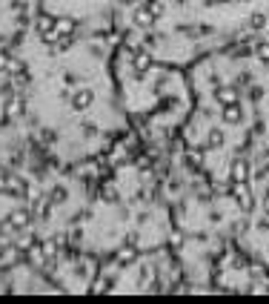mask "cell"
Masks as SVG:
<instances>
[{
	"mask_svg": "<svg viewBox=\"0 0 269 304\" xmlns=\"http://www.w3.org/2000/svg\"><path fill=\"white\" fill-rule=\"evenodd\" d=\"M218 101L223 106H232V104H238V95H235V89H218Z\"/></svg>",
	"mask_w": 269,
	"mask_h": 304,
	"instance_id": "3",
	"label": "cell"
},
{
	"mask_svg": "<svg viewBox=\"0 0 269 304\" xmlns=\"http://www.w3.org/2000/svg\"><path fill=\"white\" fill-rule=\"evenodd\" d=\"M149 66H152V58H149L146 52H141V55H138V60H135V72H138V75H143Z\"/></svg>",
	"mask_w": 269,
	"mask_h": 304,
	"instance_id": "4",
	"label": "cell"
},
{
	"mask_svg": "<svg viewBox=\"0 0 269 304\" xmlns=\"http://www.w3.org/2000/svg\"><path fill=\"white\" fill-rule=\"evenodd\" d=\"M221 141H223V135H221V132H212V138H209V144H212V147H218Z\"/></svg>",
	"mask_w": 269,
	"mask_h": 304,
	"instance_id": "13",
	"label": "cell"
},
{
	"mask_svg": "<svg viewBox=\"0 0 269 304\" xmlns=\"http://www.w3.org/2000/svg\"><path fill=\"white\" fill-rule=\"evenodd\" d=\"M3 66H6V58H3V55H0V69H3Z\"/></svg>",
	"mask_w": 269,
	"mask_h": 304,
	"instance_id": "14",
	"label": "cell"
},
{
	"mask_svg": "<svg viewBox=\"0 0 269 304\" xmlns=\"http://www.w3.org/2000/svg\"><path fill=\"white\" fill-rule=\"evenodd\" d=\"M258 58H261V60H269V40L258 46Z\"/></svg>",
	"mask_w": 269,
	"mask_h": 304,
	"instance_id": "12",
	"label": "cell"
},
{
	"mask_svg": "<svg viewBox=\"0 0 269 304\" xmlns=\"http://www.w3.org/2000/svg\"><path fill=\"white\" fill-rule=\"evenodd\" d=\"M267 210H269V201H267Z\"/></svg>",
	"mask_w": 269,
	"mask_h": 304,
	"instance_id": "15",
	"label": "cell"
},
{
	"mask_svg": "<svg viewBox=\"0 0 269 304\" xmlns=\"http://www.w3.org/2000/svg\"><path fill=\"white\" fill-rule=\"evenodd\" d=\"M246 178H249V166H246V161H235L232 164V181L235 184H244Z\"/></svg>",
	"mask_w": 269,
	"mask_h": 304,
	"instance_id": "2",
	"label": "cell"
},
{
	"mask_svg": "<svg viewBox=\"0 0 269 304\" xmlns=\"http://www.w3.org/2000/svg\"><path fill=\"white\" fill-rule=\"evenodd\" d=\"M155 20H158V17H155V14L149 12V9H146V6L135 12V23H138V26H143V29H149V26H155Z\"/></svg>",
	"mask_w": 269,
	"mask_h": 304,
	"instance_id": "1",
	"label": "cell"
},
{
	"mask_svg": "<svg viewBox=\"0 0 269 304\" xmlns=\"http://www.w3.org/2000/svg\"><path fill=\"white\" fill-rule=\"evenodd\" d=\"M264 26H267V17H264L261 12H255L252 17H249V29H252V32H258V29H264Z\"/></svg>",
	"mask_w": 269,
	"mask_h": 304,
	"instance_id": "8",
	"label": "cell"
},
{
	"mask_svg": "<svg viewBox=\"0 0 269 304\" xmlns=\"http://www.w3.org/2000/svg\"><path fill=\"white\" fill-rule=\"evenodd\" d=\"M89 104H92V92H86V89H83V92L75 95V109H86Z\"/></svg>",
	"mask_w": 269,
	"mask_h": 304,
	"instance_id": "6",
	"label": "cell"
},
{
	"mask_svg": "<svg viewBox=\"0 0 269 304\" xmlns=\"http://www.w3.org/2000/svg\"><path fill=\"white\" fill-rule=\"evenodd\" d=\"M146 9H149L155 17H161V14H164V3H161V0H149V3H146Z\"/></svg>",
	"mask_w": 269,
	"mask_h": 304,
	"instance_id": "10",
	"label": "cell"
},
{
	"mask_svg": "<svg viewBox=\"0 0 269 304\" xmlns=\"http://www.w3.org/2000/svg\"><path fill=\"white\" fill-rule=\"evenodd\" d=\"M72 29H75V20H69V17H63V20L55 23V32H58V35H69Z\"/></svg>",
	"mask_w": 269,
	"mask_h": 304,
	"instance_id": "7",
	"label": "cell"
},
{
	"mask_svg": "<svg viewBox=\"0 0 269 304\" xmlns=\"http://www.w3.org/2000/svg\"><path fill=\"white\" fill-rule=\"evenodd\" d=\"M12 224H14V227H26V224H29V212H26V210L12 212Z\"/></svg>",
	"mask_w": 269,
	"mask_h": 304,
	"instance_id": "9",
	"label": "cell"
},
{
	"mask_svg": "<svg viewBox=\"0 0 269 304\" xmlns=\"http://www.w3.org/2000/svg\"><path fill=\"white\" fill-rule=\"evenodd\" d=\"M223 118H226L229 124H238V121H241V106H238V104L226 106V109H223Z\"/></svg>",
	"mask_w": 269,
	"mask_h": 304,
	"instance_id": "5",
	"label": "cell"
},
{
	"mask_svg": "<svg viewBox=\"0 0 269 304\" xmlns=\"http://www.w3.org/2000/svg\"><path fill=\"white\" fill-rule=\"evenodd\" d=\"M117 261H120V264H129V261H135V250H123Z\"/></svg>",
	"mask_w": 269,
	"mask_h": 304,
	"instance_id": "11",
	"label": "cell"
}]
</instances>
